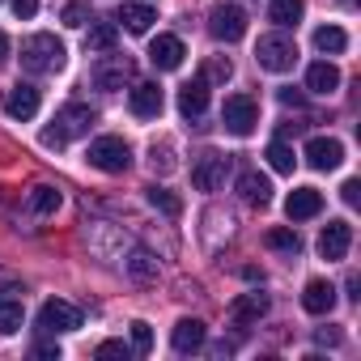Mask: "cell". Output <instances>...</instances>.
<instances>
[{
	"label": "cell",
	"instance_id": "6da1fadb",
	"mask_svg": "<svg viewBox=\"0 0 361 361\" xmlns=\"http://www.w3.org/2000/svg\"><path fill=\"white\" fill-rule=\"evenodd\" d=\"M98 123V115L85 106V102H68V106H60L56 111V119H51V128L43 132V145H51V149H64L68 140H77V136H85L90 128Z\"/></svg>",
	"mask_w": 361,
	"mask_h": 361
},
{
	"label": "cell",
	"instance_id": "7a4b0ae2",
	"mask_svg": "<svg viewBox=\"0 0 361 361\" xmlns=\"http://www.w3.org/2000/svg\"><path fill=\"white\" fill-rule=\"evenodd\" d=\"M64 60H68V51H64V43H60L56 35H30V39L22 43V68L35 73V77L60 73Z\"/></svg>",
	"mask_w": 361,
	"mask_h": 361
},
{
	"label": "cell",
	"instance_id": "3957f363",
	"mask_svg": "<svg viewBox=\"0 0 361 361\" xmlns=\"http://www.w3.org/2000/svg\"><path fill=\"white\" fill-rule=\"evenodd\" d=\"M85 161H90L94 170H102V174H123V170L132 166V149H128L123 136H98V140H90Z\"/></svg>",
	"mask_w": 361,
	"mask_h": 361
},
{
	"label": "cell",
	"instance_id": "277c9868",
	"mask_svg": "<svg viewBox=\"0 0 361 361\" xmlns=\"http://www.w3.org/2000/svg\"><path fill=\"white\" fill-rule=\"evenodd\" d=\"M255 64L259 68H268V73H289L293 64H298V43L289 39V35H264L259 43H255Z\"/></svg>",
	"mask_w": 361,
	"mask_h": 361
},
{
	"label": "cell",
	"instance_id": "5b68a950",
	"mask_svg": "<svg viewBox=\"0 0 361 361\" xmlns=\"http://www.w3.org/2000/svg\"><path fill=\"white\" fill-rule=\"evenodd\" d=\"M90 77H94V85H98V90L115 94V90L132 85V77H136V60H132V56H115V51H106V56L90 68Z\"/></svg>",
	"mask_w": 361,
	"mask_h": 361
},
{
	"label": "cell",
	"instance_id": "8992f818",
	"mask_svg": "<svg viewBox=\"0 0 361 361\" xmlns=\"http://www.w3.org/2000/svg\"><path fill=\"white\" fill-rule=\"evenodd\" d=\"M221 123H226V132H234V136H251L255 123H259V102H255L251 94H230L226 106H221Z\"/></svg>",
	"mask_w": 361,
	"mask_h": 361
},
{
	"label": "cell",
	"instance_id": "52a82bcc",
	"mask_svg": "<svg viewBox=\"0 0 361 361\" xmlns=\"http://www.w3.org/2000/svg\"><path fill=\"white\" fill-rule=\"evenodd\" d=\"M209 30H213V39H221V43H238V39L247 35V13H243V5H234V0H226V5H213Z\"/></svg>",
	"mask_w": 361,
	"mask_h": 361
},
{
	"label": "cell",
	"instance_id": "ba28073f",
	"mask_svg": "<svg viewBox=\"0 0 361 361\" xmlns=\"http://www.w3.org/2000/svg\"><path fill=\"white\" fill-rule=\"evenodd\" d=\"M226 174H230V157H221V153H200L196 166H192V183H196L200 192H217V188L226 183Z\"/></svg>",
	"mask_w": 361,
	"mask_h": 361
},
{
	"label": "cell",
	"instance_id": "9c48e42d",
	"mask_svg": "<svg viewBox=\"0 0 361 361\" xmlns=\"http://www.w3.org/2000/svg\"><path fill=\"white\" fill-rule=\"evenodd\" d=\"M183 56H188V47H183V39H178V35H157V39L149 43V64H153L157 73L183 68Z\"/></svg>",
	"mask_w": 361,
	"mask_h": 361
},
{
	"label": "cell",
	"instance_id": "30bf717a",
	"mask_svg": "<svg viewBox=\"0 0 361 361\" xmlns=\"http://www.w3.org/2000/svg\"><path fill=\"white\" fill-rule=\"evenodd\" d=\"M161 106H166V94H161L157 81H136V85H132V94H128V111H132L136 119H157Z\"/></svg>",
	"mask_w": 361,
	"mask_h": 361
},
{
	"label": "cell",
	"instance_id": "8fae6325",
	"mask_svg": "<svg viewBox=\"0 0 361 361\" xmlns=\"http://www.w3.org/2000/svg\"><path fill=\"white\" fill-rule=\"evenodd\" d=\"M39 327L43 331H77L81 327V310L73 302H64V298H51L39 310Z\"/></svg>",
	"mask_w": 361,
	"mask_h": 361
},
{
	"label": "cell",
	"instance_id": "7c38bea8",
	"mask_svg": "<svg viewBox=\"0 0 361 361\" xmlns=\"http://www.w3.org/2000/svg\"><path fill=\"white\" fill-rule=\"evenodd\" d=\"M302 157H306L314 170H336V166L344 161V145H340V140H331V136H310Z\"/></svg>",
	"mask_w": 361,
	"mask_h": 361
},
{
	"label": "cell",
	"instance_id": "4fadbf2b",
	"mask_svg": "<svg viewBox=\"0 0 361 361\" xmlns=\"http://www.w3.org/2000/svg\"><path fill=\"white\" fill-rule=\"evenodd\" d=\"M353 247V226L348 221H327L323 234H319V255L323 259H344Z\"/></svg>",
	"mask_w": 361,
	"mask_h": 361
},
{
	"label": "cell",
	"instance_id": "5bb4252c",
	"mask_svg": "<svg viewBox=\"0 0 361 361\" xmlns=\"http://www.w3.org/2000/svg\"><path fill=\"white\" fill-rule=\"evenodd\" d=\"M264 314H268V293H259V289L238 293V298L230 302V323H238V327H251V323H259Z\"/></svg>",
	"mask_w": 361,
	"mask_h": 361
},
{
	"label": "cell",
	"instance_id": "9a60e30c",
	"mask_svg": "<svg viewBox=\"0 0 361 361\" xmlns=\"http://www.w3.org/2000/svg\"><path fill=\"white\" fill-rule=\"evenodd\" d=\"M285 213H289V221H310V217H319V213H323V192H314V188H293L289 200H285Z\"/></svg>",
	"mask_w": 361,
	"mask_h": 361
},
{
	"label": "cell",
	"instance_id": "2e32d148",
	"mask_svg": "<svg viewBox=\"0 0 361 361\" xmlns=\"http://www.w3.org/2000/svg\"><path fill=\"white\" fill-rule=\"evenodd\" d=\"M238 196H243L247 204H255V209H268V204H272V183H268L259 170H243V174H238Z\"/></svg>",
	"mask_w": 361,
	"mask_h": 361
},
{
	"label": "cell",
	"instance_id": "e0dca14e",
	"mask_svg": "<svg viewBox=\"0 0 361 361\" xmlns=\"http://www.w3.org/2000/svg\"><path fill=\"white\" fill-rule=\"evenodd\" d=\"M204 336L209 331L200 319H178L170 331V344H174V353H196V348H204Z\"/></svg>",
	"mask_w": 361,
	"mask_h": 361
},
{
	"label": "cell",
	"instance_id": "ac0fdd59",
	"mask_svg": "<svg viewBox=\"0 0 361 361\" xmlns=\"http://www.w3.org/2000/svg\"><path fill=\"white\" fill-rule=\"evenodd\" d=\"M204 106H209V81L204 77H196V81H188L183 90H178V111H183L188 119H200Z\"/></svg>",
	"mask_w": 361,
	"mask_h": 361
},
{
	"label": "cell",
	"instance_id": "d6986e66",
	"mask_svg": "<svg viewBox=\"0 0 361 361\" xmlns=\"http://www.w3.org/2000/svg\"><path fill=\"white\" fill-rule=\"evenodd\" d=\"M5 111L13 119H35L39 115V90L35 85H13L9 98H5Z\"/></svg>",
	"mask_w": 361,
	"mask_h": 361
},
{
	"label": "cell",
	"instance_id": "ffe728a7",
	"mask_svg": "<svg viewBox=\"0 0 361 361\" xmlns=\"http://www.w3.org/2000/svg\"><path fill=\"white\" fill-rule=\"evenodd\" d=\"M302 306H306L310 314H331V306H336V285H331V281H310V285L302 289Z\"/></svg>",
	"mask_w": 361,
	"mask_h": 361
},
{
	"label": "cell",
	"instance_id": "44dd1931",
	"mask_svg": "<svg viewBox=\"0 0 361 361\" xmlns=\"http://www.w3.org/2000/svg\"><path fill=\"white\" fill-rule=\"evenodd\" d=\"M306 90H310V94H331V90H340V68L327 64V60H314V64L306 68Z\"/></svg>",
	"mask_w": 361,
	"mask_h": 361
},
{
	"label": "cell",
	"instance_id": "7402d4cb",
	"mask_svg": "<svg viewBox=\"0 0 361 361\" xmlns=\"http://www.w3.org/2000/svg\"><path fill=\"white\" fill-rule=\"evenodd\" d=\"M302 13H306V0H272V5H268V22H276L281 30L298 26Z\"/></svg>",
	"mask_w": 361,
	"mask_h": 361
},
{
	"label": "cell",
	"instance_id": "603a6c76",
	"mask_svg": "<svg viewBox=\"0 0 361 361\" xmlns=\"http://www.w3.org/2000/svg\"><path fill=\"white\" fill-rule=\"evenodd\" d=\"M115 43H119V26L115 22H90V35H85L90 51H115Z\"/></svg>",
	"mask_w": 361,
	"mask_h": 361
},
{
	"label": "cell",
	"instance_id": "cb8c5ba5",
	"mask_svg": "<svg viewBox=\"0 0 361 361\" xmlns=\"http://www.w3.org/2000/svg\"><path fill=\"white\" fill-rule=\"evenodd\" d=\"M119 22H123V30H132V35H149V26H153L157 18H153L149 5H123V9H119Z\"/></svg>",
	"mask_w": 361,
	"mask_h": 361
},
{
	"label": "cell",
	"instance_id": "d4e9b609",
	"mask_svg": "<svg viewBox=\"0 0 361 361\" xmlns=\"http://www.w3.org/2000/svg\"><path fill=\"white\" fill-rule=\"evenodd\" d=\"M314 47H319L323 56H340V51L348 47V35H344L340 26H319V30H314Z\"/></svg>",
	"mask_w": 361,
	"mask_h": 361
},
{
	"label": "cell",
	"instance_id": "484cf974",
	"mask_svg": "<svg viewBox=\"0 0 361 361\" xmlns=\"http://www.w3.org/2000/svg\"><path fill=\"white\" fill-rule=\"evenodd\" d=\"M60 200H64V196H60L56 188H47V183H43V188H35V192H30V213H35V217H51V213L60 209Z\"/></svg>",
	"mask_w": 361,
	"mask_h": 361
},
{
	"label": "cell",
	"instance_id": "4316f807",
	"mask_svg": "<svg viewBox=\"0 0 361 361\" xmlns=\"http://www.w3.org/2000/svg\"><path fill=\"white\" fill-rule=\"evenodd\" d=\"M145 196H149V204H153V209H157L161 217H170V221H174L178 213H183V200H178L174 192H166V188H149Z\"/></svg>",
	"mask_w": 361,
	"mask_h": 361
},
{
	"label": "cell",
	"instance_id": "83f0119b",
	"mask_svg": "<svg viewBox=\"0 0 361 361\" xmlns=\"http://www.w3.org/2000/svg\"><path fill=\"white\" fill-rule=\"evenodd\" d=\"M264 157H268V166H272L276 174H293V166H298V157H293V149H289L285 140H272Z\"/></svg>",
	"mask_w": 361,
	"mask_h": 361
},
{
	"label": "cell",
	"instance_id": "f1b7e54d",
	"mask_svg": "<svg viewBox=\"0 0 361 361\" xmlns=\"http://www.w3.org/2000/svg\"><path fill=\"white\" fill-rule=\"evenodd\" d=\"M264 243H268L272 251H281V255H298V251H302V238H298L293 230H285V226L268 230V234H264Z\"/></svg>",
	"mask_w": 361,
	"mask_h": 361
},
{
	"label": "cell",
	"instance_id": "f546056e",
	"mask_svg": "<svg viewBox=\"0 0 361 361\" xmlns=\"http://www.w3.org/2000/svg\"><path fill=\"white\" fill-rule=\"evenodd\" d=\"M90 18H94L90 0H68V5L60 9V22H64V26H73V30H81V26H85Z\"/></svg>",
	"mask_w": 361,
	"mask_h": 361
},
{
	"label": "cell",
	"instance_id": "4dcf8cb0",
	"mask_svg": "<svg viewBox=\"0 0 361 361\" xmlns=\"http://www.w3.org/2000/svg\"><path fill=\"white\" fill-rule=\"evenodd\" d=\"M22 302H0V336H13V331H22Z\"/></svg>",
	"mask_w": 361,
	"mask_h": 361
},
{
	"label": "cell",
	"instance_id": "1f68e13d",
	"mask_svg": "<svg viewBox=\"0 0 361 361\" xmlns=\"http://www.w3.org/2000/svg\"><path fill=\"white\" fill-rule=\"evenodd\" d=\"M128 272H132L136 281H153V276H157V259H153L149 251H132V259H128Z\"/></svg>",
	"mask_w": 361,
	"mask_h": 361
},
{
	"label": "cell",
	"instance_id": "d6a6232c",
	"mask_svg": "<svg viewBox=\"0 0 361 361\" xmlns=\"http://www.w3.org/2000/svg\"><path fill=\"white\" fill-rule=\"evenodd\" d=\"M149 166H153V174H170V170H174V149H170L166 140H161V145L153 140V149H149Z\"/></svg>",
	"mask_w": 361,
	"mask_h": 361
},
{
	"label": "cell",
	"instance_id": "836d02e7",
	"mask_svg": "<svg viewBox=\"0 0 361 361\" xmlns=\"http://www.w3.org/2000/svg\"><path fill=\"white\" fill-rule=\"evenodd\" d=\"M200 77H204L209 85H213V81H230V77H234V64H230L226 56H213V60L204 64V73H200Z\"/></svg>",
	"mask_w": 361,
	"mask_h": 361
},
{
	"label": "cell",
	"instance_id": "e575fe53",
	"mask_svg": "<svg viewBox=\"0 0 361 361\" xmlns=\"http://www.w3.org/2000/svg\"><path fill=\"white\" fill-rule=\"evenodd\" d=\"M149 348H153V327L136 319L132 323V353H149Z\"/></svg>",
	"mask_w": 361,
	"mask_h": 361
},
{
	"label": "cell",
	"instance_id": "d590c367",
	"mask_svg": "<svg viewBox=\"0 0 361 361\" xmlns=\"http://www.w3.org/2000/svg\"><path fill=\"white\" fill-rule=\"evenodd\" d=\"M98 357H132V348L123 340H102L98 344Z\"/></svg>",
	"mask_w": 361,
	"mask_h": 361
},
{
	"label": "cell",
	"instance_id": "8d00e7d4",
	"mask_svg": "<svg viewBox=\"0 0 361 361\" xmlns=\"http://www.w3.org/2000/svg\"><path fill=\"white\" fill-rule=\"evenodd\" d=\"M340 200H344V204H357V200H361V183H357V178H348V183L340 188Z\"/></svg>",
	"mask_w": 361,
	"mask_h": 361
},
{
	"label": "cell",
	"instance_id": "74e56055",
	"mask_svg": "<svg viewBox=\"0 0 361 361\" xmlns=\"http://www.w3.org/2000/svg\"><path fill=\"white\" fill-rule=\"evenodd\" d=\"M13 13L18 18H35L39 13V0H13Z\"/></svg>",
	"mask_w": 361,
	"mask_h": 361
},
{
	"label": "cell",
	"instance_id": "f35d334b",
	"mask_svg": "<svg viewBox=\"0 0 361 361\" xmlns=\"http://www.w3.org/2000/svg\"><path fill=\"white\" fill-rule=\"evenodd\" d=\"M281 102H285V106H302V94H298V90H281Z\"/></svg>",
	"mask_w": 361,
	"mask_h": 361
},
{
	"label": "cell",
	"instance_id": "ab89813d",
	"mask_svg": "<svg viewBox=\"0 0 361 361\" xmlns=\"http://www.w3.org/2000/svg\"><path fill=\"white\" fill-rule=\"evenodd\" d=\"M319 344H340V331L331 327V331H319Z\"/></svg>",
	"mask_w": 361,
	"mask_h": 361
},
{
	"label": "cell",
	"instance_id": "60d3db41",
	"mask_svg": "<svg viewBox=\"0 0 361 361\" xmlns=\"http://www.w3.org/2000/svg\"><path fill=\"white\" fill-rule=\"evenodd\" d=\"M5 60H9V35L0 30V64H5Z\"/></svg>",
	"mask_w": 361,
	"mask_h": 361
},
{
	"label": "cell",
	"instance_id": "b9f144b4",
	"mask_svg": "<svg viewBox=\"0 0 361 361\" xmlns=\"http://www.w3.org/2000/svg\"><path fill=\"white\" fill-rule=\"evenodd\" d=\"M35 357H60V348H51V344H39V348H35Z\"/></svg>",
	"mask_w": 361,
	"mask_h": 361
}]
</instances>
